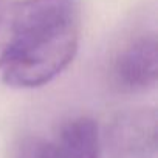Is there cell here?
<instances>
[{
	"label": "cell",
	"mask_w": 158,
	"mask_h": 158,
	"mask_svg": "<svg viewBox=\"0 0 158 158\" xmlns=\"http://www.w3.org/2000/svg\"><path fill=\"white\" fill-rule=\"evenodd\" d=\"M77 0H17L0 11V70L13 89L42 87L73 60Z\"/></svg>",
	"instance_id": "cell-1"
},
{
	"label": "cell",
	"mask_w": 158,
	"mask_h": 158,
	"mask_svg": "<svg viewBox=\"0 0 158 158\" xmlns=\"http://www.w3.org/2000/svg\"><path fill=\"white\" fill-rule=\"evenodd\" d=\"M109 84L123 95L152 89L158 76V44L155 33H139L127 39L109 60Z\"/></svg>",
	"instance_id": "cell-2"
},
{
	"label": "cell",
	"mask_w": 158,
	"mask_h": 158,
	"mask_svg": "<svg viewBox=\"0 0 158 158\" xmlns=\"http://www.w3.org/2000/svg\"><path fill=\"white\" fill-rule=\"evenodd\" d=\"M107 141L115 158H155V110L135 109L119 113L107 130Z\"/></svg>",
	"instance_id": "cell-3"
},
{
	"label": "cell",
	"mask_w": 158,
	"mask_h": 158,
	"mask_svg": "<svg viewBox=\"0 0 158 158\" xmlns=\"http://www.w3.org/2000/svg\"><path fill=\"white\" fill-rule=\"evenodd\" d=\"M59 158H101L99 127L90 116L70 118L53 141Z\"/></svg>",
	"instance_id": "cell-4"
},
{
	"label": "cell",
	"mask_w": 158,
	"mask_h": 158,
	"mask_svg": "<svg viewBox=\"0 0 158 158\" xmlns=\"http://www.w3.org/2000/svg\"><path fill=\"white\" fill-rule=\"evenodd\" d=\"M17 158H59L53 141H45L42 138H30L27 139Z\"/></svg>",
	"instance_id": "cell-5"
}]
</instances>
